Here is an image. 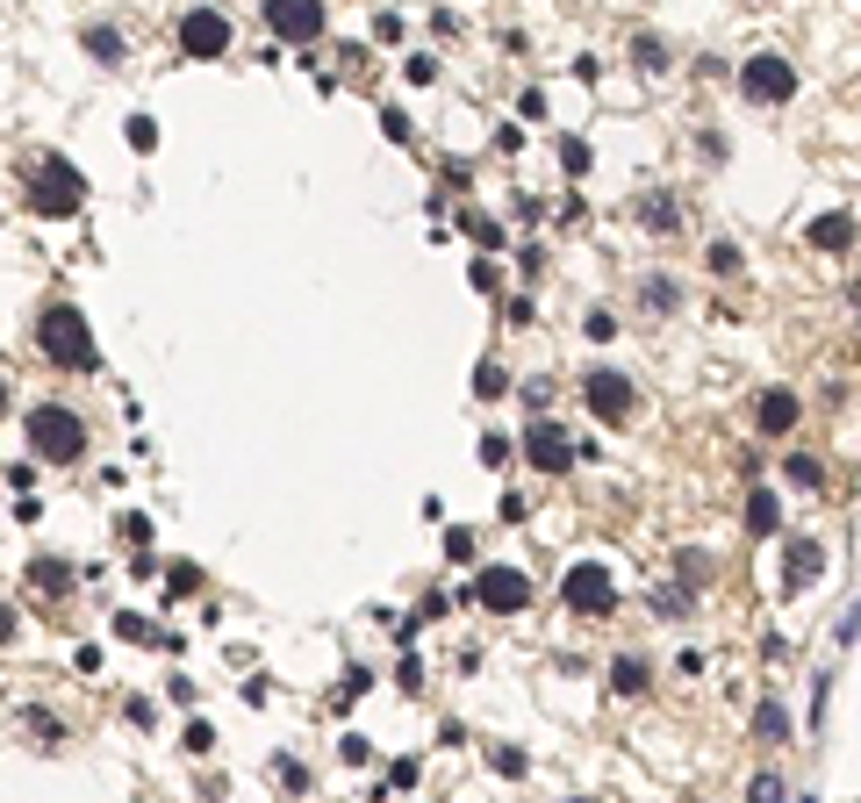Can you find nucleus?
Segmentation results:
<instances>
[{"mask_svg":"<svg viewBox=\"0 0 861 803\" xmlns=\"http://www.w3.org/2000/svg\"><path fill=\"white\" fill-rule=\"evenodd\" d=\"M460 230H466V238H474V244H488V252H496V244H502V222H488V216H466Z\"/></svg>","mask_w":861,"mask_h":803,"instance_id":"obj_23","label":"nucleus"},{"mask_svg":"<svg viewBox=\"0 0 861 803\" xmlns=\"http://www.w3.org/2000/svg\"><path fill=\"white\" fill-rule=\"evenodd\" d=\"M29 582L44 588V596H65V588H72V574H65L58 560H36V567H29Z\"/></svg>","mask_w":861,"mask_h":803,"instance_id":"obj_16","label":"nucleus"},{"mask_svg":"<svg viewBox=\"0 0 861 803\" xmlns=\"http://www.w3.org/2000/svg\"><path fill=\"white\" fill-rule=\"evenodd\" d=\"M818 567H826V552L811 546V538H790V560H783V582H790V588H811V582H818Z\"/></svg>","mask_w":861,"mask_h":803,"instance_id":"obj_11","label":"nucleus"},{"mask_svg":"<svg viewBox=\"0 0 861 803\" xmlns=\"http://www.w3.org/2000/svg\"><path fill=\"white\" fill-rule=\"evenodd\" d=\"M474 388H482V394H502V388H510V374H502V366H474Z\"/></svg>","mask_w":861,"mask_h":803,"instance_id":"obj_25","label":"nucleus"},{"mask_svg":"<svg viewBox=\"0 0 861 803\" xmlns=\"http://www.w3.org/2000/svg\"><path fill=\"white\" fill-rule=\"evenodd\" d=\"M180 51L187 58H223L230 51V22L216 15V8H194V15L180 22Z\"/></svg>","mask_w":861,"mask_h":803,"instance_id":"obj_7","label":"nucleus"},{"mask_svg":"<svg viewBox=\"0 0 861 803\" xmlns=\"http://www.w3.org/2000/svg\"><path fill=\"white\" fill-rule=\"evenodd\" d=\"M610 689H618V696H639V689H646V660H639V653H624V660L610 667Z\"/></svg>","mask_w":861,"mask_h":803,"instance_id":"obj_15","label":"nucleus"},{"mask_svg":"<svg viewBox=\"0 0 861 803\" xmlns=\"http://www.w3.org/2000/svg\"><path fill=\"white\" fill-rule=\"evenodd\" d=\"M560 166H568V172H589V144L568 137V144H560Z\"/></svg>","mask_w":861,"mask_h":803,"instance_id":"obj_26","label":"nucleus"},{"mask_svg":"<svg viewBox=\"0 0 861 803\" xmlns=\"http://www.w3.org/2000/svg\"><path fill=\"white\" fill-rule=\"evenodd\" d=\"M783 732H790V718H783L775 703H761V710H754V739H783Z\"/></svg>","mask_w":861,"mask_h":803,"instance_id":"obj_20","label":"nucleus"},{"mask_svg":"<svg viewBox=\"0 0 861 803\" xmlns=\"http://www.w3.org/2000/svg\"><path fill=\"white\" fill-rule=\"evenodd\" d=\"M474 596H482V610L510 617V610H524V603H532V582H524V574H517V567H488V574H482V588H474Z\"/></svg>","mask_w":861,"mask_h":803,"instance_id":"obj_10","label":"nucleus"},{"mask_svg":"<svg viewBox=\"0 0 861 803\" xmlns=\"http://www.w3.org/2000/svg\"><path fill=\"white\" fill-rule=\"evenodd\" d=\"M524 460H532L538 474H568V466H574L568 430H560V424H532V430H524Z\"/></svg>","mask_w":861,"mask_h":803,"instance_id":"obj_8","label":"nucleus"},{"mask_svg":"<svg viewBox=\"0 0 861 803\" xmlns=\"http://www.w3.org/2000/svg\"><path fill=\"white\" fill-rule=\"evenodd\" d=\"M266 22H274L280 44H316L324 36V0H266Z\"/></svg>","mask_w":861,"mask_h":803,"instance_id":"obj_5","label":"nucleus"},{"mask_svg":"<svg viewBox=\"0 0 861 803\" xmlns=\"http://www.w3.org/2000/svg\"><path fill=\"white\" fill-rule=\"evenodd\" d=\"M122 137L137 144V151H151V144H158V122L151 115H130V122H122Z\"/></svg>","mask_w":861,"mask_h":803,"instance_id":"obj_22","label":"nucleus"},{"mask_svg":"<svg viewBox=\"0 0 861 803\" xmlns=\"http://www.w3.org/2000/svg\"><path fill=\"white\" fill-rule=\"evenodd\" d=\"M790 424H797V394L768 388V394H761V430H790Z\"/></svg>","mask_w":861,"mask_h":803,"instance_id":"obj_14","label":"nucleus"},{"mask_svg":"<svg viewBox=\"0 0 861 803\" xmlns=\"http://www.w3.org/2000/svg\"><path fill=\"white\" fill-rule=\"evenodd\" d=\"M0 410H8V388H0Z\"/></svg>","mask_w":861,"mask_h":803,"instance_id":"obj_32","label":"nucleus"},{"mask_svg":"<svg viewBox=\"0 0 861 803\" xmlns=\"http://www.w3.org/2000/svg\"><path fill=\"white\" fill-rule=\"evenodd\" d=\"M811 244H818V252H847V244H854V222L847 216H818L811 222Z\"/></svg>","mask_w":861,"mask_h":803,"instance_id":"obj_12","label":"nucleus"},{"mask_svg":"<svg viewBox=\"0 0 861 803\" xmlns=\"http://www.w3.org/2000/svg\"><path fill=\"white\" fill-rule=\"evenodd\" d=\"M116 632L130 638V646H180V638H172V632H158V624H144L137 610H122V617H116Z\"/></svg>","mask_w":861,"mask_h":803,"instance_id":"obj_13","label":"nucleus"},{"mask_svg":"<svg viewBox=\"0 0 861 803\" xmlns=\"http://www.w3.org/2000/svg\"><path fill=\"white\" fill-rule=\"evenodd\" d=\"M754 803H783V775H754Z\"/></svg>","mask_w":861,"mask_h":803,"instance_id":"obj_27","label":"nucleus"},{"mask_svg":"<svg viewBox=\"0 0 861 803\" xmlns=\"http://www.w3.org/2000/svg\"><path fill=\"white\" fill-rule=\"evenodd\" d=\"M86 51L101 58V65H122V36L116 29H86Z\"/></svg>","mask_w":861,"mask_h":803,"instance_id":"obj_18","label":"nucleus"},{"mask_svg":"<svg viewBox=\"0 0 861 803\" xmlns=\"http://www.w3.org/2000/svg\"><path fill=\"white\" fill-rule=\"evenodd\" d=\"M482 460L502 466V460H510V438H496V430H488V438H482Z\"/></svg>","mask_w":861,"mask_h":803,"instance_id":"obj_29","label":"nucleus"},{"mask_svg":"<svg viewBox=\"0 0 861 803\" xmlns=\"http://www.w3.org/2000/svg\"><path fill=\"white\" fill-rule=\"evenodd\" d=\"M430 72H438V58H410V65H402V80H410V86H424Z\"/></svg>","mask_w":861,"mask_h":803,"instance_id":"obj_30","label":"nucleus"},{"mask_svg":"<svg viewBox=\"0 0 861 803\" xmlns=\"http://www.w3.org/2000/svg\"><path fill=\"white\" fill-rule=\"evenodd\" d=\"M740 94H747V101H754V108H775V101H790V94H797V65H790V58H783V51H754V58H747V65H740Z\"/></svg>","mask_w":861,"mask_h":803,"instance_id":"obj_4","label":"nucleus"},{"mask_svg":"<svg viewBox=\"0 0 861 803\" xmlns=\"http://www.w3.org/2000/svg\"><path fill=\"white\" fill-rule=\"evenodd\" d=\"M29 208H36V216H80V208H86V172H72L65 158H36Z\"/></svg>","mask_w":861,"mask_h":803,"instance_id":"obj_2","label":"nucleus"},{"mask_svg":"<svg viewBox=\"0 0 861 803\" xmlns=\"http://www.w3.org/2000/svg\"><path fill=\"white\" fill-rule=\"evenodd\" d=\"M610 603H618V588H610V574H603L596 560L568 567V610H582V617H603Z\"/></svg>","mask_w":861,"mask_h":803,"instance_id":"obj_6","label":"nucleus"},{"mask_svg":"<svg viewBox=\"0 0 861 803\" xmlns=\"http://www.w3.org/2000/svg\"><path fill=\"white\" fill-rule=\"evenodd\" d=\"M747 531H754V538H768V531H775V496H768V488L747 502Z\"/></svg>","mask_w":861,"mask_h":803,"instance_id":"obj_17","label":"nucleus"},{"mask_svg":"<svg viewBox=\"0 0 861 803\" xmlns=\"http://www.w3.org/2000/svg\"><path fill=\"white\" fill-rule=\"evenodd\" d=\"M8 638H15V610H8V603H0V646H8Z\"/></svg>","mask_w":861,"mask_h":803,"instance_id":"obj_31","label":"nucleus"},{"mask_svg":"<svg viewBox=\"0 0 861 803\" xmlns=\"http://www.w3.org/2000/svg\"><path fill=\"white\" fill-rule=\"evenodd\" d=\"M36 344H44V360L65 366V374H86V366H94V330H86V316L72 302H51L36 316Z\"/></svg>","mask_w":861,"mask_h":803,"instance_id":"obj_1","label":"nucleus"},{"mask_svg":"<svg viewBox=\"0 0 861 803\" xmlns=\"http://www.w3.org/2000/svg\"><path fill=\"white\" fill-rule=\"evenodd\" d=\"M582 402H589V416H603V424H624V416H632V380L624 374H589Z\"/></svg>","mask_w":861,"mask_h":803,"instance_id":"obj_9","label":"nucleus"},{"mask_svg":"<svg viewBox=\"0 0 861 803\" xmlns=\"http://www.w3.org/2000/svg\"><path fill=\"white\" fill-rule=\"evenodd\" d=\"M632 58H639L646 72H660V65H668V44H654V36H639V44H632Z\"/></svg>","mask_w":861,"mask_h":803,"instance_id":"obj_24","label":"nucleus"},{"mask_svg":"<svg viewBox=\"0 0 861 803\" xmlns=\"http://www.w3.org/2000/svg\"><path fill=\"white\" fill-rule=\"evenodd\" d=\"M29 445H36V460H80L86 452V424L65 410V402H36L29 410Z\"/></svg>","mask_w":861,"mask_h":803,"instance_id":"obj_3","label":"nucleus"},{"mask_svg":"<svg viewBox=\"0 0 861 803\" xmlns=\"http://www.w3.org/2000/svg\"><path fill=\"white\" fill-rule=\"evenodd\" d=\"M446 552L452 560H474V531H446Z\"/></svg>","mask_w":861,"mask_h":803,"instance_id":"obj_28","label":"nucleus"},{"mask_svg":"<svg viewBox=\"0 0 861 803\" xmlns=\"http://www.w3.org/2000/svg\"><path fill=\"white\" fill-rule=\"evenodd\" d=\"M166 588H172V596H194V588H202V567H187V560L166 567Z\"/></svg>","mask_w":861,"mask_h":803,"instance_id":"obj_21","label":"nucleus"},{"mask_svg":"<svg viewBox=\"0 0 861 803\" xmlns=\"http://www.w3.org/2000/svg\"><path fill=\"white\" fill-rule=\"evenodd\" d=\"M790 480H797V488H818V480H826L818 452H790Z\"/></svg>","mask_w":861,"mask_h":803,"instance_id":"obj_19","label":"nucleus"}]
</instances>
